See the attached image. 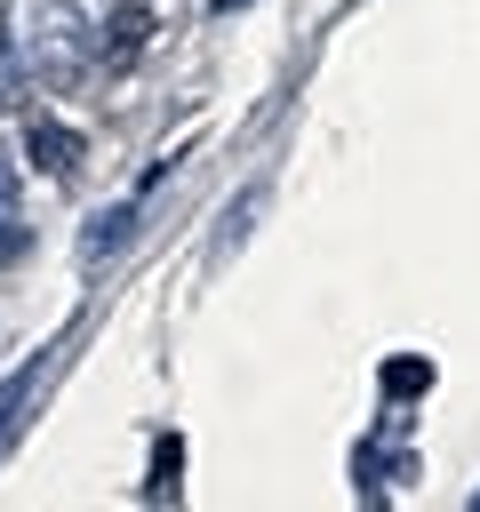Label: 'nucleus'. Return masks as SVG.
Segmentation results:
<instances>
[{"label":"nucleus","instance_id":"1","mask_svg":"<svg viewBox=\"0 0 480 512\" xmlns=\"http://www.w3.org/2000/svg\"><path fill=\"white\" fill-rule=\"evenodd\" d=\"M88 64H96V32H88V16L64 8V0L40 8V16H32V72H40L48 88H72Z\"/></svg>","mask_w":480,"mask_h":512},{"label":"nucleus","instance_id":"2","mask_svg":"<svg viewBox=\"0 0 480 512\" xmlns=\"http://www.w3.org/2000/svg\"><path fill=\"white\" fill-rule=\"evenodd\" d=\"M144 40H152V8H144V0H136V8H112V24H104V64L128 72V64L144 56Z\"/></svg>","mask_w":480,"mask_h":512},{"label":"nucleus","instance_id":"3","mask_svg":"<svg viewBox=\"0 0 480 512\" xmlns=\"http://www.w3.org/2000/svg\"><path fill=\"white\" fill-rule=\"evenodd\" d=\"M128 232H136V200H120V208L88 216V232H80V256H88V264H112V256L128 248Z\"/></svg>","mask_w":480,"mask_h":512},{"label":"nucleus","instance_id":"4","mask_svg":"<svg viewBox=\"0 0 480 512\" xmlns=\"http://www.w3.org/2000/svg\"><path fill=\"white\" fill-rule=\"evenodd\" d=\"M24 152H32V168H48V176H64V168L80 160V136H72L64 120H32V128H24Z\"/></svg>","mask_w":480,"mask_h":512},{"label":"nucleus","instance_id":"5","mask_svg":"<svg viewBox=\"0 0 480 512\" xmlns=\"http://www.w3.org/2000/svg\"><path fill=\"white\" fill-rule=\"evenodd\" d=\"M424 384H432V368H424V360H392V368H384V392H400V400H408V392H424Z\"/></svg>","mask_w":480,"mask_h":512},{"label":"nucleus","instance_id":"6","mask_svg":"<svg viewBox=\"0 0 480 512\" xmlns=\"http://www.w3.org/2000/svg\"><path fill=\"white\" fill-rule=\"evenodd\" d=\"M24 392H32V368H24V376H8V384H0V432H8V416H16V408H24Z\"/></svg>","mask_w":480,"mask_h":512},{"label":"nucleus","instance_id":"7","mask_svg":"<svg viewBox=\"0 0 480 512\" xmlns=\"http://www.w3.org/2000/svg\"><path fill=\"white\" fill-rule=\"evenodd\" d=\"M8 256H16V232H0V264H8Z\"/></svg>","mask_w":480,"mask_h":512},{"label":"nucleus","instance_id":"8","mask_svg":"<svg viewBox=\"0 0 480 512\" xmlns=\"http://www.w3.org/2000/svg\"><path fill=\"white\" fill-rule=\"evenodd\" d=\"M224 8H240V0H224Z\"/></svg>","mask_w":480,"mask_h":512}]
</instances>
